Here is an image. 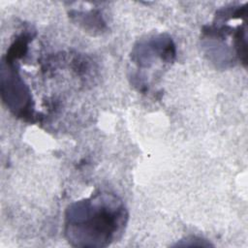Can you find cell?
<instances>
[{
	"instance_id": "6da1fadb",
	"label": "cell",
	"mask_w": 248,
	"mask_h": 248,
	"mask_svg": "<svg viewBox=\"0 0 248 248\" xmlns=\"http://www.w3.org/2000/svg\"><path fill=\"white\" fill-rule=\"evenodd\" d=\"M129 220L120 197L98 192L70 203L64 213V236L73 247L105 248L118 241Z\"/></svg>"
},
{
	"instance_id": "7a4b0ae2",
	"label": "cell",
	"mask_w": 248,
	"mask_h": 248,
	"mask_svg": "<svg viewBox=\"0 0 248 248\" xmlns=\"http://www.w3.org/2000/svg\"><path fill=\"white\" fill-rule=\"evenodd\" d=\"M17 60L7 54L2 57L0 69L1 98L8 109L16 117L33 121L34 100L28 85L19 73Z\"/></svg>"
},
{
	"instance_id": "3957f363",
	"label": "cell",
	"mask_w": 248,
	"mask_h": 248,
	"mask_svg": "<svg viewBox=\"0 0 248 248\" xmlns=\"http://www.w3.org/2000/svg\"><path fill=\"white\" fill-rule=\"evenodd\" d=\"M131 61L139 69H149L158 60L171 63L176 57V47L172 38L166 33L139 40L132 47Z\"/></svg>"
},
{
	"instance_id": "277c9868",
	"label": "cell",
	"mask_w": 248,
	"mask_h": 248,
	"mask_svg": "<svg viewBox=\"0 0 248 248\" xmlns=\"http://www.w3.org/2000/svg\"><path fill=\"white\" fill-rule=\"evenodd\" d=\"M70 17L87 32L102 33L106 30V22L99 10L71 11Z\"/></svg>"
}]
</instances>
